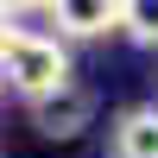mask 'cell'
<instances>
[{"label": "cell", "instance_id": "cell-1", "mask_svg": "<svg viewBox=\"0 0 158 158\" xmlns=\"http://www.w3.org/2000/svg\"><path fill=\"white\" fill-rule=\"evenodd\" d=\"M0 82L19 89L25 108L44 95H57V89H70V51L57 44V38H38V32H19V44L6 51V63H0Z\"/></svg>", "mask_w": 158, "mask_h": 158}, {"label": "cell", "instance_id": "cell-2", "mask_svg": "<svg viewBox=\"0 0 158 158\" xmlns=\"http://www.w3.org/2000/svg\"><path fill=\"white\" fill-rule=\"evenodd\" d=\"M89 114H95V95H89V89H57V95H44V101H32V127L44 139H76L89 127Z\"/></svg>", "mask_w": 158, "mask_h": 158}, {"label": "cell", "instance_id": "cell-3", "mask_svg": "<svg viewBox=\"0 0 158 158\" xmlns=\"http://www.w3.org/2000/svg\"><path fill=\"white\" fill-rule=\"evenodd\" d=\"M44 13L57 19L63 38H108V32H120V6L114 0H57Z\"/></svg>", "mask_w": 158, "mask_h": 158}, {"label": "cell", "instance_id": "cell-4", "mask_svg": "<svg viewBox=\"0 0 158 158\" xmlns=\"http://www.w3.org/2000/svg\"><path fill=\"white\" fill-rule=\"evenodd\" d=\"M114 158H158V101L127 108L114 120Z\"/></svg>", "mask_w": 158, "mask_h": 158}, {"label": "cell", "instance_id": "cell-5", "mask_svg": "<svg viewBox=\"0 0 158 158\" xmlns=\"http://www.w3.org/2000/svg\"><path fill=\"white\" fill-rule=\"evenodd\" d=\"M120 32L133 38V44L158 51V0H127L120 6Z\"/></svg>", "mask_w": 158, "mask_h": 158}]
</instances>
